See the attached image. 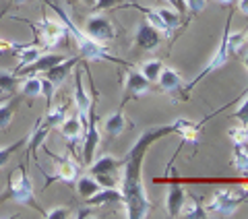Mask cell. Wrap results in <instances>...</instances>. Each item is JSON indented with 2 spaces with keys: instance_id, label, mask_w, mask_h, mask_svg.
<instances>
[{
  "instance_id": "obj_1",
  "label": "cell",
  "mask_w": 248,
  "mask_h": 219,
  "mask_svg": "<svg viewBox=\"0 0 248 219\" xmlns=\"http://www.w3.org/2000/svg\"><path fill=\"white\" fill-rule=\"evenodd\" d=\"M176 130H178L176 122L164 124V126H155V128H147L143 135L135 141V145L130 147L126 157L120 161V168H122L120 201L124 203L128 219H145L151 209V201L147 197L143 178H141V168H143V159H145L147 149H149L155 141L172 135Z\"/></svg>"
},
{
  "instance_id": "obj_2",
  "label": "cell",
  "mask_w": 248,
  "mask_h": 219,
  "mask_svg": "<svg viewBox=\"0 0 248 219\" xmlns=\"http://www.w3.org/2000/svg\"><path fill=\"white\" fill-rule=\"evenodd\" d=\"M46 4H50L52 9H54V13L58 15V19L64 23L66 25V29H68V33H71L73 37H75V42H77V48H79V56L81 58H85V60H91V62H99V60H112V62H118V64H126L124 60H118V58H114V56H110V52H108L106 48H104V44H97L95 40H91V37L85 33L83 29H79L73 23V19L66 15V11L62 9V6L58 4V2H54V0H44Z\"/></svg>"
},
{
  "instance_id": "obj_3",
  "label": "cell",
  "mask_w": 248,
  "mask_h": 219,
  "mask_svg": "<svg viewBox=\"0 0 248 219\" xmlns=\"http://www.w3.org/2000/svg\"><path fill=\"white\" fill-rule=\"evenodd\" d=\"M6 199L19 203L23 207H31L35 211H42L40 205H37V201H35L33 184H31V180L27 176V166H19L17 172H13L9 186H6V194H2L0 201H6Z\"/></svg>"
},
{
  "instance_id": "obj_4",
  "label": "cell",
  "mask_w": 248,
  "mask_h": 219,
  "mask_svg": "<svg viewBox=\"0 0 248 219\" xmlns=\"http://www.w3.org/2000/svg\"><path fill=\"white\" fill-rule=\"evenodd\" d=\"M246 197H238L236 192H232L228 188H221L213 194V199L205 205V211L207 213H213V215H219V217H230L236 213V209L240 207V203H242Z\"/></svg>"
},
{
  "instance_id": "obj_5",
  "label": "cell",
  "mask_w": 248,
  "mask_h": 219,
  "mask_svg": "<svg viewBox=\"0 0 248 219\" xmlns=\"http://www.w3.org/2000/svg\"><path fill=\"white\" fill-rule=\"evenodd\" d=\"M83 31L91 37V40H95L97 44H108L116 37L114 23L108 17H104V15H99V13L87 17V21H85V25H83Z\"/></svg>"
},
{
  "instance_id": "obj_6",
  "label": "cell",
  "mask_w": 248,
  "mask_h": 219,
  "mask_svg": "<svg viewBox=\"0 0 248 219\" xmlns=\"http://www.w3.org/2000/svg\"><path fill=\"white\" fill-rule=\"evenodd\" d=\"M230 23H232V15L228 17V23H226V31H223V40H221V44H219V48L215 50V54L211 56V60L207 62V66L201 70V73L197 75V79L192 81V83H188L186 85V91H190L195 85L199 83V81H203L207 75H211V73H215V70H219L223 64L228 62V58H230V50H228V31H230Z\"/></svg>"
},
{
  "instance_id": "obj_7",
  "label": "cell",
  "mask_w": 248,
  "mask_h": 219,
  "mask_svg": "<svg viewBox=\"0 0 248 219\" xmlns=\"http://www.w3.org/2000/svg\"><path fill=\"white\" fill-rule=\"evenodd\" d=\"M87 135H85V143H83V166H91V161L95 159V151H97V145H99V130H97V118H95V112H93V104L89 108V114H87Z\"/></svg>"
},
{
  "instance_id": "obj_8",
  "label": "cell",
  "mask_w": 248,
  "mask_h": 219,
  "mask_svg": "<svg viewBox=\"0 0 248 219\" xmlns=\"http://www.w3.org/2000/svg\"><path fill=\"white\" fill-rule=\"evenodd\" d=\"M151 81H147L141 75V70H128L126 73V83H124V95L120 101V108H124V104L130 99H139L141 95H147L151 91Z\"/></svg>"
},
{
  "instance_id": "obj_9",
  "label": "cell",
  "mask_w": 248,
  "mask_h": 219,
  "mask_svg": "<svg viewBox=\"0 0 248 219\" xmlns=\"http://www.w3.org/2000/svg\"><path fill=\"white\" fill-rule=\"evenodd\" d=\"M40 35H42V40L46 42V46L52 48V46H58V44H64L66 42L68 29H66V25L60 19L58 21H52L48 17H44L42 23H40Z\"/></svg>"
},
{
  "instance_id": "obj_10",
  "label": "cell",
  "mask_w": 248,
  "mask_h": 219,
  "mask_svg": "<svg viewBox=\"0 0 248 219\" xmlns=\"http://www.w3.org/2000/svg\"><path fill=\"white\" fill-rule=\"evenodd\" d=\"M135 44L139 46L141 50H157L159 44H161V33L155 29L149 21H141L137 25V33H135Z\"/></svg>"
},
{
  "instance_id": "obj_11",
  "label": "cell",
  "mask_w": 248,
  "mask_h": 219,
  "mask_svg": "<svg viewBox=\"0 0 248 219\" xmlns=\"http://www.w3.org/2000/svg\"><path fill=\"white\" fill-rule=\"evenodd\" d=\"M54 161H56V172H54V176H50L46 180V188H48L54 180H60V182H66V184H75L77 178H79V166L71 159H64V157H54Z\"/></svg>"
},
{
  "instance_id": "obj_12",
  "label": "cell",
  "mask_w": 248,
  "mask_h": 219,
  "mask_svg": "<svg viewBox=\"0 0 248 219\" xmlns=\"http://www.w3.org/2000/svg\"><path fill=\"white\" fill-rule=\"evenodd\" d=\"M75 104H77V110H79L81 122L87 126V114H89V108H91V99L87 95V91H85L81 68H75Z\"/></svg>"
},
{
  "instance_id": "obj_13",
  "label": "cell",
  "mask_w": 248,
  "mask_h": 219,
  "mask_svg": "<svg viewBox=\"0 0 248 219\" xmlns=\"http://www.w3.org/2000/svg\"><path fill=\"white\" fill-rule=\"evenodd\" d=\"M155 85L168 93V95H176V93H180L182 87H184V83H182V77L176 73L174 68H170V66H164V70H161V75L157 77V81H155Z\"/></svg>"
},
{
  "instance_id": "obj_14",
  "label": "cell",
  "mask_w": 248,
  "mask_h": 219,
  "mask_svg": "<svg viewBox=\"0 0 248 219\" xmlns=\"http://www.w3.org/2000/svg\"><path fill=\"white\" fill-rule=\"evenodd\" d=\"M66 56H62V54H40V58L33 60L31 64H27L25 68H21L19 73L21 75H35V73H48L52 66L60 64L62 60Z\"/></svg>"
},
{
  "instance_id": "obj_15",
  "label": "cell",
  "mask_w": 248,
  "mask_h": 219,
  "mask_svg": "<svg viewBox=\"0 0 248 219\" xmlns=\"http://www.w3.org/2000/svg\"><path fill=\"white\" fill-rule=\"evenodd\" d=\"M186 201V192L178 182H172L168 188V197H166V209L170 217H180V209Z\"/></svg>"
},
{
  "instance_id": "obj_16",
  "label": "cell",
  "mask_w": 248,
  "mask_h": 219,
  "mask_svg": "<svg viewBox=\"0 0 248 219\" xmlns=\"http://www.w3.org/2000/svg\"><path fill=\"white\" fill-rule=\"evenodd\" d=\"M124 128H128V122H126V116H124L122 108H118L112 116H108L104 120V132L110 139H118L124 132Z\"/></svg>"
},
{
  "instance_id": "obj_17",
  "label": "cell",
  "mask_w": 248,
  "mask_h": 219,
  "mask_svg": "<svg viewBox=\"0 0 248 219\" xmlns=\"http://www.w3.org/2000/svg\"><path fill=\"white\" fill-rule=\"evenodd\" d=\"M120 168V159H116L114 155H102V157L93 159L89 166V174L97 176V174H116V170Z\"/></svg>"
},
{
  "instance_id": "obj_18",
  "label": "cell",
  "mask_w": 248,
  "mask_h": 219,
  "mask_svg": "<svg viewBox=\"0 0 248 219\" xmlns=\"http://www.w3.org/2000/svg\"><path fill=\"white\" fill-rule=\"evenodd\" d=\"M13 52L17 54V60H19V64H17V68H15V73H19L21 68H25L27 64H31L33 60L40 58L42 48H40V46H19V44H15Z\"/></svg>"
},
{
  "instance_id": "obj_19",
  "label": "cell",
  "mask_w": 248,
  "mask_h": 219,
  "mask_svg": "<svg viewBox=\"0 0 248 219\" xmlns=\"http://www.w3.org/2000/svg\"><path fill=\"white\" fill-rule=\"evenodd\" d=\"M83 128H85V124L81 122L79 114H77V116H66V118L60 122V135L64 139H68L71 143H75V141L81 137Z\"/></svg>"
},
{
  "instance_id": "obj_20",
  "label": "cell",
  "mask_w": 248,
  "mask_h": 219,
  "mask_svg": "<svg viewBox=\"0 0 248 219\" xmlns=\"http://www.w3.org/2000/svg\"><path fill=\"white\" fill-rule=\"evenodd\" d=\"M79 58H81V56H75V58H64V60L60 62V64L52 66V68L48 70V73H46V75H48V79H50L54 85H60V83H62V81H64L66 77H68V73H71V70H73V66L77 64V60H79Z\"/></svg>"
},
{
  "instance_id": "obj_21",
  "label": "cell",
  "mask_w": 248,
  "mask_h": 219,
  "mask_svg": "<svg viewBox=\"0 0 248 219\" xmlns=\"http://www.w3.org/2000/svg\"><path fill=\"white\" fill-rule=\"evenodd\" d=\"M176 122V126L178 130L176 132H180L182 135V141L184 143H192V145H197V135H199V124L197 122H190V120H186V118H178L174 120Z\"/></svg>"
},
{
  "instance_id": "obj_22",
  "label": "cell",
  "mask_w": 248,
  "mask_h": 219,
  "mask_svg": "<svg viewBox=\"0 0 248 219\" xmlns=\"http://www.w3.org/2000/svg\"><path fill=\"white\" fill-rule=\"evenodd\" d=\"M114 201H120L118 188H99L93 197L87 199L89 207H102V205H108V203H114Z\"/></svg>"
},
{
  "instance_id": "obj_23",
  "label": "cell",
  "mask_w": 248,
  "mask_h": 219,
  "mask_svg": "<svg viewBox=\"0 0 248 219\" xmlns=\"http://www.w3.org/2000/svg\"><path fill=\"white\" fill-rule=\"evenodd\" d=\"M180 215L188 217V219H205L209 213L205 211V207L201 205V201L197 197H190L188 201H184V205L180 209Z\"/></svg>"
},
{
  "instance_id": "obj_24",
  "label": "cell",
  "mask_w": 248,
  "mask_h": 219,
  "mask_svg": "<svg viewBox=\"0 0 248 219\" xmlns=\"http://www.w3.org/2000/svg\"><path fill=\"white\" fill-rule=\"evenodd\" d=\"M102 186L93 176H79L77 178V192H79V197L87 201L89 197H93Z\"/></svg>"
},
{
  "instance_id": "obj_25",
  "label": "cell",
  "mask_w": 248,
  "mask_h": 219,
  "mask_svg": "<svg viewBox=\"0 0 248 219\" xmlns=\"http://www.w3.org/2000/svg\"><path fill=\"white\" fill-rule=\"evenodd\" d=\"M48 132H50V126L46 122H37V128L33 130V135H31L29 139H27V143H29V147H27V153H31L33 157H37V147H40L42 143H44V139L48 137Z\"/></svg>"
},
{
  "instance_id": "obj_26",
  "label": "cell",
  "mask_w": 248,
  "mask_h": 219,
  "mask_svg": "<svg viewBox=\"0 0 248 219\" xmlns=\"http://www.w3.org/2000/svg\"><path fill=\"white\" fill-rule=\"evenodd\" d=\"M21 77H17V73H9V70H2L0 68V93H9V95H13L15 91H17V87L21 85Z\"/></svg>"
},
{
  "instance_id": "obj_27",
  "label": "cell",
  "mask_w": 248,
  "mask_h": 219,
  "mask_svg": "<svg viewBox=\"0 0 248 219\" xmlns=\"http://www.w3.org/2000/svg\"><path fill=\"white\" fill-rule=\"evenodd\" d=\"M17 108H19V99L17 97L6 99V101L0 104V130H4L13 122V116H15V112H17Z\"/></svg>"
},
{
  "instance_id": "obj_28",
  "label": "cell",
  "mask_w": 248,
  "mask_h": 219,
  "mask_svg": "<svg viewBox=\"0 0 248 219\" xmlns=\"http://www.w3.org/2000/svg\"><path fill=\"white\" fill-rule=\"evenodd\" d=\"M143 13H145V19L151 23V25L159 31L161 35H170L172 33V29H170L168 25H166V21L159 17V13H157V9H149V6H139Z\"/></svg>"
},
{
  "instance_id": "obj_29",
  "label": "cell",
  "mask_w": 248,
  "mask_h": 219,
  "mask_svg": "<svg viewBox=\"0 0 248 219\" xmlns=\"http://www.w3.org/2000/svg\"><path fill=\"white\" fill-rule=\"evenodd\" d=\"M141 75L145 77L147 81H151V83H155L157 81V77L161 75V70H164V62L161 60H157V58H153V60H147V62H143L141 64Z\"/></svg>"
},
{
  "instance_id": "obj_30",
  "label": "cell",
  "mask_w": 248,
  "mask_h": 219,
  "mask_svg": "<svg viewBox=\"0 0 248 219\" xmlns=\"http://www.w3.org/2000/svg\"><path fill=\"white\" fill-rule=\"evenodd\" d=\"M66 104H62V106H50L48 108V114H46V118L44 122L48 124V126H60V122L66 118Z\"/></svg>"
},
{
  "instance_id": "obj_31",
  "label": "cell",
  "mask_w": 248,
  "mask_h": 219,
  "mask_svg": "<svg viewBox=\"0 0 248 219\" xmlns=\"http://www.w3.org/2000/svg\"><path fill=\"white\" fill-rule=\"evenodd\" d=\"M21 95H27V97H37L42 95V79L37 77H27V79L21 81Z\"/></svg>"
},
{
  "instance_id": "obj_32",
  "label": "cell",
  "mask_w": 248,
  "mask_h": 219,
  "mask_svg": "<svg viewBox=\"0 0 248 219\" xmlns=\"http://www.w3.org/2000/svg\"><path fill=\"white\" fill-rule=\"evenodd\" d=\"M246 46V35L244 33H232L228 31V50L230 54H240Z\"/></svg>"
},
{
  "instance_id": "obj_33",
  "label": "cell",
  "mask_w": 248,
  "mask_h": 219,
  "mask_svg": "<svg viewBox=\"0 0 248 219\" xmlns=\"http://www.w3.org/2000/svg\"><path fill=\"white\" fill-rule=\"evenodd\" d=\"M234 168L242 176H248V153L240 145H236V149H234Z\"/></svg>"
},
{
  "instance_id": "obj_34",
  "label": "cell",
  "mask_w": 248,
  "mask_h": 219,
  "mask_svg": "<svg viewBox=\"0 0 248 219\" xmlns=\"http://www.w3.org/2000/svg\"><path fill=\"white\" fill-rule=\"evenodd\" d=\"M157 13H159V17L166 21V25L170 29H176L180 25V13L176 9H166V6H161V9H157Z\"/></svg>"
},
{
  "instance_id": "obj_35",
  "label": "cell",
  "mask_w": 248,
  "mask_h": 219,
  "mask_svg": "<svg viewBox=\"0 0 248 219\" xmlns=\"http://www.w3.org/2000/svg\"><path fill=\"white\" fill-rule=\"evenodd\" d=\"M25 143H27V139H19V141H15V143H11L9 147H2V149H0V168H2L4 163L9 161Z\"/></svg>"
},
{
  "instance_id": "obj_36",
  "label": "cell",
  "mask_w": 248,
  "mask_h": 219,
  "mask_svg": "<svg viewBox=\"0 0 248 219\" xmlns=\"http://www.w3.org/2000/svg\"><path fill=\"white\" fill-rule=\"evenodd\" d=\"M230 139L234 141L236 145H242L248 143V124H242V126H236V128H230Z\"/></svg>"
},
{
  "instance_id": "obj_37",
  "label": "cell",
  "mask_w": 248,
  "mask_h": 219,
  "mask_svg": "<svg viewBox=\"0 0 248 219\" xmlns=\"http://www.w3.org/2000/svg\"><path fill=\"white\" fill-rule=\"evenodd\" d=\"M54 93H56V85H54V83L48 79V77H46V79H42V95L46 97V104H48V108L52 106Z\"/></svg>"
},
{
  "instance_id": "obj_38",
  "label": "cell",
  "mask_w": 248,
  "mask_h": 219,
  "mask_svg": "<svg viewBox=\"0 0 248 219\" xmlns=\"http://www.w3.org/2000/svg\"><path fill=\"white\" fill-rule=\"evenodd\" d=\"M44 215L48 217V219H66V217H73V213H71V209H68V207H54L50 211H46Z\"/></svg>"
},
{
  "instance_id": "obj_39",
  "label": "cell",
  "mask_w": 248,
  "mask_h": 219,
  "mask_svg": "<svg viewBox=\"0 0 248 219\" xmlns=\"http://www.w3.org/2000/svg\"><path fill=\"white\" fill-rule=\"evenodd\" d=\"M99 182V186L102 188H116V184H118V180L114 178V174H97V176H93Z\"/></svg>"
},
{
  "instance_id": "obj_40",
  "label": "cell",
  "mask_w": 248,
  "mask_h": 219,
  "mask_svg": "<svg viewBox=\"0 0 248 219\" xmlns=\"http://www.w3.org/2000/svg\"><path fill=\"white\" fill-rule=\"evenodd\" d=\"M232 116H234L236 120H240V124H248V95H246V99L238 106V110Z\"/></svg>"
},
{
  "instance_id": "obj_41",
  "label": "cell",
  "mask_w": 248,
  "mask_h": 219,
  "mask_svg": "<svg viewBox=\"0 0 248 219\" xmlns=\"http://www.w3.org/2000/svg\"><path fill=\"white\" fill-rule=\"evenodd\" d=\"M184 4H186V11H190L192 15H197L201 11H205L207 0H184Z\"/></svg>"
},
{
  "instance_id": "obj_42",
  "label": "cell",
  "mask_w": 248,
  "mask_h": 219,
  "mask_svg": "<svg viewBox=\"0 0 248 219\" xmlns=\"http://www.w3.org/2000/svg\"><path fill=\"white\" fill-rule=\"evenodd\" d=\"M120 2H124V0H95L93 11L99 13V11H106V9H114V6H118Z\"/></svg>"
},
{
  "instance_id": "obj_43",
  "label": "cell",
  "mask_w": 248,
  "mask_h": 219,
  "mask_svg": "<svg viewBox=\"0 0 248 219\" xmlns=\"http://www.w3.org/2000/svg\"><path fill=\"white\" fill-rule=\"evenodd\" d=\"M238 11L248 17V0H238Z\"/></svg>"
},
{
  "instance_id": "obj_44",
  "label": "cell",
  "mask_w": 248,
  "mask_h": 219,
  "mask_svg": "<svg viewBox=\"0 0 248 219\" xmlns=\"http://www.w3.org/2000/svg\"><path fill=\"white\" fill-rule=\"evenodd\" d=\"M89 215H93V209H83V211H79V213H75V217H89Z\"/></svg>"
},
{
  "instance_id": "obj_45",
  "label": "cell",
  "mask_w": 248,
  "mask_h": 219,
  "mask_svg": "<svg viewBox=\"0 0 248 219\" xmlns=\"http://www.w3.org/2000/svg\"><path fill=\"white\" fill-rule=\"evenodd\" d=\"M27 0H9V4L11 6H21V4H25Z\"/></svg>"
},
{
  "instance_id": "obj_46",
  "label": "cell",
  "mask_w": 248,
  "mask_h": 219,
  "mask_svg": "<svg viewBox=\"0 0 248 219\" xmlns=\"http://www.w3.org/2000/svg\"><path fill=\"white\" fill-rule=\"evenodd\" d=\"M217 4H221V6H230L232 2H234V0H215Z\"/></svg>"
},
{
  "instance_id": "obj_47",
  "label": "cell",
  "mask_w": 248,
  "mask_h": 219,
  "mask_svg": "<svg viewBox=\"0 0 248 219\" xmlns=\"http://www.w3.org/2000/svg\"><path fill=\"white\" fill-rule=\"evenodd\" d=\"M81 2H85L87 6H91V9H93V4H95V0H81Z\"/></svg>"
},
{
  "instance_id": "obj_48",
  "label": "cell",
  "mask_w": 248,
  "mask_h": 219,
  "mask_svg": "<svg viewBox=\"0 0 248 219\" xmlns=\"http://www.w3.org/2000/svg\"><path fill=\"white\" fill-rule=\"evenodd\" d=\"M240 147H242V149H244V151L248 153V143H242V145H240Z\"/></svg>"
},
{
  "instance_id": "obj_49",
  "label": "cell",
  "mask_w": 248,
  "mask_h": 219,
  "mask_svg": "<svg viewBox=\"0 0 248 219\" xmlns=\"http://www.w3.org/2000/svg\"><path fill=\"white\" fill-rule=\"evenodd\" d=\"M244 66H246V70H248V54H246V58H244Z\"/></svg>"
},
{
  "instance_id": "obj_50",
  "label": "cell",
  "mask_w": 248,
  "mask_h": 219,
  "mask_svg": "<svg viewBox=\"0 0 248 219\" xmlns=\"http://www.w3.org/2000/svg\"><path fill=\"white\" fill-rule=\"evenodd\" d=\"M244 35H246V42H248V31H246V33H244Z\"/></svg>"
}]
</instances>
